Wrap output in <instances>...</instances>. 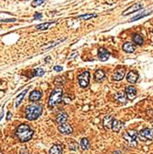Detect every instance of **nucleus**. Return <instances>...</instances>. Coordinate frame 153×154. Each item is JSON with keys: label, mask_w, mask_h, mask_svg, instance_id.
<instances>
[{"label": "nucleus", "mask_w": 153, "mask_h": 154, "mask_svg": "<svg viewBox=\"0 0 153 154\" xmlns=\"http://www.w3.org/2000/svg\"><path fill=\"white\" fill-rule=\"evenodd\" d=\"M43 73H44L43 69H42V68H37V69H35V70L33 71V76H43Z\"/></svg>", "instance_id": "obj_29"}, {"label": "nucleus", "mask_w": 153, "mask_h": 154, "mask_svg": "<svg viewBox=\"0 0 153 154\" xmlns=\"http://www.w3.org/2000/svg\"><path fill=\"white\" fill-rule=\"evenodd\" d=\"M113 117L111 116V115H106V116L103 118V127L106 130H109L112 126H113Z\"/></svg>", "instance_id": "obj_15"}, {"label": "nucleus", "mask_w": 153, "mask_h": 154, "mask_svg": "<svg viewBox=\"0 0 153 154\" xmlns=\"http://www.w3.org/2000/svg\"><path fill=\"white\" fill-rule=\"evenodd\" d=\"M137 80H139V75L134 71H130L126 76V80L132 84L136 83L137 81Z\"/></svg>", "instance_id": "obj_14"}, {"label": "nucleus", "mask_w": 153, "mask_h": 154, "mask_svg": "<svg viewBox=\"0 0 153 154\" xmlns=\"http://www.w3.org/2000/svg\"><path fill=\"white\" fill-rule=\"evenodd\" d=\"M141 9H142V4L141 3L134 4L132 7H130L129 9H127L126 10H125L123 12V15H124V16H126V15H128V14H131V13L136 12L137 10H140Z\"/></svg>", "instance_id": "obj_9"}, {"label": "nucleus", "mask_w": 153, "mask_h": 154, "mask_svg": "<svg viewBox=\"0 0 153 154\" xmlns=\"http://www.w3.org/2000/svg\"><path fill=\"white\" fill-rule=\"evenodd\" d=\"M53 69H55V70H56V72H60V71L63 70V67H60V66H56L55 67H53Z\"/></svg>", "instance_id": "obj_31"}, {"label": "nucleus", "mask_w": 153, "mask_h": 154, "mask_svg": "<svg viewBox=\"0 0 153 154\" xmlns=\"http://www.w3.org/2000/svg\"><path fill=\"white\" fill-rule=\"evenodd\" d=\"M139 138L141 140H153V131L149 128H145L142 129L139 134Z\"/></svg>", "instance_id": "obj_6"}, {"label": "nucleus", "mask_w": 153, "mask_h": 154, "mask_svg": "<svg viewBox=\"0 0 153 154\" xmlns=\"http://www.w3.org/2000/svg\"><path fill=\"white\" fill-rule=\"evenodd\" d=\"M114 98H115L116 101L120 103H125L126 102V95H125L123 91H120L118 93H116Z\"/></svg>", "instance_id": "obj_16"}, {"label": "nucleus", "mask_w": 153, "mask_h": 154, "mask_svg": "<svg viewBox=\"0 0 153 154\" xmlns=\"http://www.w3.org/2000/svg\"><path fill=\"white\" fill-rule=\"evenodd\" d=\"M44 2H45V0H34V1L32 3V6L33 7H38V6H41Z\"/></svg>", "instance_id": "obj_28"}, {"label": "nucleus", "mask_w": 153, "mask_h": 154, "mask_svg": "<svg viewBox=\"0 0 153 154\" xmlns=\"http://www.w3.org/2000/svg\"><path fill=\"white\" fill-rule=\"evenodd\" d=\"M39 19H42V14L36 13V15L34 16V20H39Z\"/></svg>", "instance_id": "obj_32"}, {"label": "nucleus", "mask_w": 153, "mask_h": 154, "mask_svg": "<svg viewBox=\"0 0 153 154\" xmlns=\"http://www.w3.org/2000/svg\"><path fill=\"white\" fill-rule=\"evenodd\" d=\"M43 114V106L40 103H33L27 106L26 108V118L32 121L40 117Z\"/></svg>", "instance_id": "obj_2"}, {"label": "nucleus", "mask_w": 153, "mask_h": 154, "mask_svg": "<svg viewBox=\"0 0 153 154\" xmlns=\"http://www.w3.org/2000/svg\"><path fill=\"white\" fill-rule=\"evenodd\" d=\"M43 93L40 90H33L32 93L30 94V102H36L39 101V100L42 98Z\"/></svg>", "instance_id": "obj_13"}, {"label": "nucleus", "mask_w": 153, "mask_h": 154, "mask_svg": "<svg viewBox=\"0 0 153 154\" xmlns=\"http://www.w3.org/2000/svg\"><path fill=\"white\" fill-rule=\"evenodd\" d=\"M122 127H123V123L119 120H113V126H112V128L113 130V132H119Z\"/></svg>", "instance_id": "obj_17"}, {"label": "nucleus", "mask_w": 153, "mask_h": 154, "mask_svg": "<svg viewBox=\"0 0 153 154\" xmlns=\"http://www.w3.org/2000/svg\"><path fill=\"white\" fill-rule=\"evenodd\" d=\"M123 137L130 147L135 148L137 146V132L136 130H128L124 134Z\"/></svg>", "instance_id": "obj_4"}, {"label": "nucleus", "mask_w": 153, "mask_h": 154, "mask_svg": "<svg viewBox=\"0 0 153 154\" xmlns=\"http://www.w3.org/2000/svg\"><path fill=\"white\" fill-rule=\"evenodd\" d=\"M123 49L125 52L126 53H133L136 49L135 45L131 43H126L124 45H123Z\"/></svg>", "instance_id": "obj_21"}, {"label": "nucleus", "mask_w": 153, "mask_h": 154, "mask_svg": "<svg viewBox=\"0 0 153 154\" xmlns=\"http://www.w3.org/2000/svg\"><path fill=\"white\" fill-rule=\"evenodd\" d=\"M19 154H28V151L27 150H21L19 152Z\"/></svg>", "instance_id": "obj_33"}, {"label": "nucleus", "mask_w": 153, "mask_h": 154, "mask_svg": "<svg viewBox=\"0 0 153 154\" xmlns=\"http://www.w3.org/2000/svg\"><path fill=\"white\" fill-rule=\"evenodd\" d=\"M105 77V74L102 70H101V69H99V70H97L94 74V78L97 81H101L104 79Z\"/></svg>", "instance_id": "obj_22"}, {"label": "nucleus", "mask_w": 153, "mask_h": 154, "mask_svg": "<svg viewBox=\"0 0 153 154\" xmlns=\"http://www.w3.org/2000/svg\"><path fill=\"white\" fill-rule=\"evenodd\" d=\"M58 130L61 134H64V135H69L73 132L72 127L70 125L66 124V123H65V124H63V125H59Z\"/></svg>", "instance_id": "obj_8"}, {"label": "nucleus", "mask_w": 153, "mask_h": 154, "mask_svg": "<svg viewBox=\"0 0 153 154\" xmlns=\"http://www.w3.org/2000/svg\"><path fill=\"white\" fill-rule=\"evenodd\" d=\"M89 140H88V138L86 137H84L80 141V147L83 150H85L89 148Z\"/></svg>", "instance_id": "obj_25"}, {"label": "nucleus", "mask_w": 153, "mask_h": 154, "mask_svg": "<svg viewBox=\"0 0 153 154\" xmlns=\"http://www.w3.org/2000/svg\"><path fill=\"white\" fill-rule=\"evenodd\" d=\"M153 12V10L152 11H149V12H143V13H141V14H139V15H137V16H135V17H133L131 20H130V21H135V20H140V19H142V18H144V17H146V16H149V15L150 14V13H152Z\"/></svg>", "instance_id": "obj_24"}, {"label": "nucleus", "mask_w": 153, "mask_h": 154, "mask_svg": "<svg viewBox=\"0 0 153 154\" xmlns=\"http://www.w3.org/2000/svg\"><path fill=\"white\" fill-rule=\"evenodd\" d=\"M93 17H96V14H86V15H82V16H79V19L81 20H89Z\"/></svg>", "instance_id": "obj_27"}, {"label": "nucleus", "mask_w": 153, "mask_h": 154, "mask_svg": "<svg viewBox=\"0 0 153 154\" xmlns=\"http://www.w3.org/2000/svg\"><path fill=\"white\" fill-rule=\"evenodd\" d=\"M133 42H134L136 44L142 45L144 40H143L142 36H140L139 34H134V35H133Z\"/></svg>", "instance_id": "obj_23"}, {"label": "nucleus", "mask_w": 153, "mask_h": 154, "mask_svg": "<svg viewBox=\"0 0 153 154\" xmlns=\"http://www.w3.org/2000/svg\"><path fill=\"white\" fill-rule=\"evenodd\" d=\"M113 154H121V151H119V150H116V151H114Z\"/></svg>", "instance_id": "obj_35"}, {"label": "nucleus", "mask_w": 153, "mask_h": 154, "mask_svg": "<svg viewBox=\"0 0 153 154\" xmlns=\"http://www.w3.org/2000/svg\"><path fill=\"white\" fill-rule=\"evenodd\" d=\"M79 83L81 88H87L89 83V73L88 71H84L78 77Z\"/></svg>", "instance_id": "obj_5"}, {"label": "nucleus", "mask_w": 153, "mask_h": 154, "mask_svg": "<svg viewBox=\"0 0 153 154\" xmlns=\"http://www.w3.org/2000/svg\"><path fill=\"white\" fill-rule=\"evenodd\" d=\"M10 116H11V114L9 113V114H7V117H6V119H7V120H9V119H10Z\"/></svg>", "instance_id": "obj_34"}, {"label": "nucleus", "mask_w": 153, "mask_h": 154, "mask_svg": "<svg viewBox=\"0 0 153 154\" xmlns=\"http://www.w3.org/2000/svg\"><path fill=\"white\" fill-rule=\"evenodd\" d=\"M70 146V150H78V147H79V144L75 142V141H71V143L69 144Z\"/></svg>", "instance_id": "obj_30"}, {"label": "nucleus", "mask_w": 153, "mask_h": 154, "mask_svg": "<svg viewBox=\"0 0 153 154\" xmlns=\"http://www.w3.org/2000/svg\"><path fill=\"white\" fill-rule=\"evenodd\" d=\"M62 97H63V90H62V88H60V87L56 88L55 90L52 91V93H51V95L49 97L48 106L50 107V108H53V107H56L61 102Z\"/></svg>", "instance_id": "obj_3"}, {"label": "nucleus", "mask_w": 153, "mask_h": 154, "mask_svg": "<svg viewBox=\"0 0 153 154\" xmlns=\"http://www.w3.org/2000/svg\"><path fill=\"white\" fill-rule=\"evenodd\" d=\"M28 90L29 89H27V90H25L23 92H21V93L19 94V96L17 98V100H16V107H18L19 105V103H21V101H22V99L24 98V96H25V94L27 93V91H28Z\"/></svg>", "instance_id": "obj_26"}, {"label": "nucleus", "mask_w": 153, "mask_h": 154, "mask_svg": "<svg viewBox=\"0 0 153 154\" xmlns=\"http://www.w3.org/2000/svg\"><path fill=\"white\" fill-rule=\"evenodd\" d=\"M49 154H62V147L60 145H53L49 150Z\"/></svg>", "instance_id": "obj_19"}, {"label": "nucleus", "mask_w": 153, "mask_h": 154, "mask_svg": "<svg viewBox=\"0 0 153 154\" xmlns=\"http://www.w3.org/2000/svg\"><path fill=\"white\" fill-rule=\"evenodd\" d=\"M56 22H45V23H42V24H39L36 26V30H47L49 29L51 26L55 25Z\"/></svg>", "instance_id": "obj_18"}, {"label": "nucleus", "mask_w": 153, "mask_h": 154, "mask_svg": "<svg viewBox=\"0 0 153 154\" xmlns=\"http://www.w3.org/2000/svg\"><path fill=\"white\" fill-rule=\"evenodd\" d=\"M15 134H16V136L21 142H26L32 138L33 135V131L30 129V127L28 125L22 124L17 127Z\"/></svg>", "instance_id": "obj_1"}, {"label": "nucleus", "mask_w": 153, "mask_h": 154, "mask_svg": "<svg viewBox=\"0 0 153 154\" xmlns=\"http://www.w3.org/2000/svg\"><path fill=\"white\" fill-rule=\"evenodd\" d=\"M67 121V114L65 112H60L56 116V122L58 125H63Z\"/></svg>", "instance_id": "obj_12"}, {"label": "nucleus", "mask_w": 153, "mask_h": 154, "mask_svg": "<svg viewBox=\"0 0 153 154\" xmlns=\"http://www.w3.org/2000/svg\"><path fill=\"white\" fill-rule=\"evenodd\" d=\"M65 40H66V38H61V39H58V40H56V41H53V43H49V44H47V45L43 46V50H47V49H49V48H52V47H53V46H56V45L59 44L60 43L64 42Z\"/></svg>", "instance_id": "obj_20"}, {"label": "nucleus", "mask_w": 153, "mask_h": 154, "mask_svg": "<svg viewBox=\"0 0 153 154\" xmlns=\"http://www.w3.org/2000/svg\"><path fill=\"white\" fill-rule=\"evenodd\" d=\"M126 94L129 100H134L136 97V90L134 86H128L126 89Z\"/></svg>", "instance_id": "obj_11"}, {"label": "nucleus", "mask_w": 153, "mask_h": 154, "mask_svg": "<svg viewBox=\"0 0 153 154\" xmlns=\"http://www.w3.org/2000/svg\"><path fill=\"white\" fill-rule=\"evenodd\" d=\"M98 57L101 61H106V60H108L109 57H110V53L106 49L101 47L98 51Z\"/></svg>", "instance_id": "obj_10"}, {"label": "nucleus", "mask_w": 153, "mask_h": 154, "mask_svg": "<svg viewBox=\"0 0 153 154\" xmlns=\"http://www.w3.org/2000/svg\"><path fill=\"white\" fill-rule=\"evenodd\" d=\"M125 74H126L125 67H120V68L116 69V70L114 71L113 79V80H115V81H120V80H122L124 79Z\"/></svg>", "instance_id": "obj_7"}]
</instances>
